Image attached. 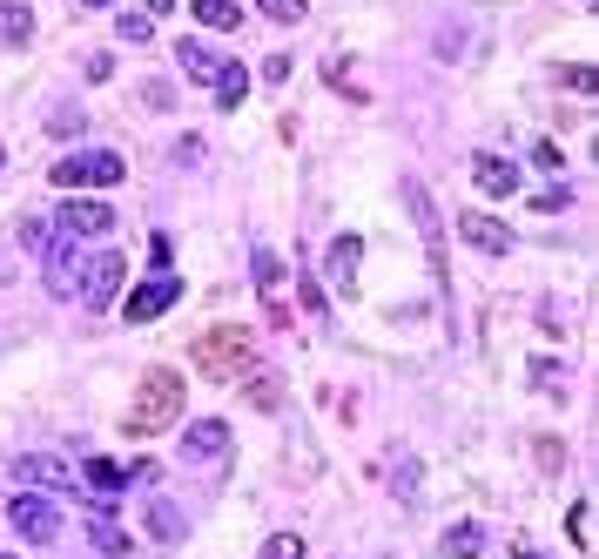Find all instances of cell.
Instances as JSON below:
<instances>
[{
    "label": "cell",
    "instance_id": "6da1fadb",
    "mask_svg": "<svg viewBox=\"0 0 599 559\" xmlns=\"http://www.w3.org/2000/svg\"><path fill=\"white\" fill-rule=\"evenodd\" d=\"M176 418H183V377L168 371V364L142 371L135 405H128V432H135V438H155V432H168Z\"/></svg>",
    "mask_w": 599,
    "mask_h": 559
},
{
    "label": "cell",
    "instance_id": "7a4b0ae2",
    "mask_svg": "<svg viewBox=\"0 0 599 559\" xmlns=\"http://www.w3.org/2000/svg\"><path fill=\"white\" fill-rule=\"evenodd\" d=\"M189 364L203 371V377H242V364H249V331L242 324H216V331H203L196 344H189Z\"/></svg>",
    "mask_w": 599,
    "mask_h": 559
},
{
    "label": "cell",
    "instance_id": "3957f363",
    "mask_svg": "<svg viewBox=\"0 0 599 559\" xmlns=\"http://www.w3.org/2000/svg\"><path fill=\"white\" fill-rule=\"evenodd\" d=\"M122 176H128V163L115 148H81V155H61V163H54L61 189H115Z\"/></svg>",
    "mask_w": 599,
    "mask_h": 559
},
{
    "label": "cell",
    "instance_id": "277c9868",
    "mask_svg": "<svg viewBox=\"0 0 599 559\" xmlns=\"http://www.w3.org/2000/svg\"><path fill=\"white\" fill-rule=\"evenodd\" d=\"M14 478H21L28 493H48V499H54V493H81V478H74L68 458H54V452H28V458L14 465Z\"/></svg>",
    "mask_w": 599,
    "mask_h": 559
},
{
    "label": "cell",
    "instance_id": "5b68a950",
    "mask_svg": "<svg viewBox=\"0 0 599 559\" xmlns=\"http://www.w3.org/2000/svg\"><path fill=\"white\" fill-rule=\"evenodd\" d=\"M404 203H411V216H417V236H424V250H432V270L445 277V216H438L432 189H424V183L411 176V183H404Z\"/></svg>",
    "mask_w": 599,
    "mask_h": 559
},
{
    "label": "cell",
    "instance_id": "8992f818",
    "mask_svg": "<svg viewBox=\"0 0 599 559\" xmlns=\"http://www.w3.org/2000/svg\"><path fill=\"white\" fill-rule=\"evenodd\" d=\"M176 297H183L176 277H148V283H135V290L122 297V317H128V324H155L162 310H176Z\"/></svg>",
    "mask_w": 599,
    "mask_h": 559
},
{
    "label": "cell",
    "instance_id": "52a82bcc",
    "mask_svg": "<svg viewBox=\"0 0 599 559\" xmlns=\"http://www.w3.org/2000/svg\"><path fill=\"white\" fill-rule=\"evenodd\" d=\"M54 229H61V236H74V244H81V236H109V229H115V209H109V203H95V196H74V203H61V209H54Z\"/></svg>",
    "mask_w": 599,
    "mask_h": 559
},
{
    "label": "cell",
    "instance_id": "ba28073f",
    "mask_svg": "<svg viewBox=\"0 0 599 559\" xmlns=\"http://www.w3.org/2000/svg\"><path fill=\"white\" fill-rule=\"evenodd\" d=\"M249 263H256V290H264L270 317H277V324H290V270H283V257H277V250H256Z\"/></svg>",
    "mask_w": 599,
    "mask_h": 559
},
{
    "label": "cell",
    "instance_id": "9c48e42d",
    "mask_svg": "<svg viewBox=\"0 0 599 559\" xmlns=\"http://www.w3.org/2000/svg\"><path fill=\"white\" fill-rule=\"evenodd\" d=\"M8 519H14V532H21V539H54V532H61V513H54V499H48V493H21Z\"/></svg>",
    "mask_w": 599,
    "mask_h": 559
},
{
    "label": "cell",
    "instance_id": "30bf717a",
    "mask_svg": "<svg viewBox=\"0 0 599 559\" xmlns=\"http://www.w3.org/2000/svg\"><path fill=\"white\" fill-rule=\"evenodd\" d=\"M81 270H89V283H81V303H89V310L115 303L122 283H128V263H122V257H95V263H81Z\"/></svg>",
    "mask_w": 599,
    "mask_h": 559
},
{
    "label": "cell",
    "instance_id": "8fae6325",
    "mask_svg": "<svg viewBox=\"0 0 599 559\" xmlns=\"http://www.w3.org/2000/svg\"><path fill=\"white\" fill-rule=\"evenodd\" d=\"M458 236L472 250H485V257H512V229L498 216H458Z\"/></svg>",
    "mask_w": 599,
    "mask_h": 559
},
{
    "label": "cell",
    "instance_id": "7c38bea8",
    "mask_svg": "<svg viewBox=\"0 0 599 559\" xmlns=\"http://www.w3.org/2000/svg\"><path fill=\"white\" fill-rule=\"evenodd\" d=\"M472 183L485 196H519V163H505V155H472Z\"/></svg>",
    "mask_w": 599,
    "mask_h": 559
},
{
    "label": "cell",
    "instance_id": "4fadbf2b",
    "mask_svg": "<svg viewBox=\"0 0 599 559\" xmlns=\"http://www.w3.org/2000/svg\"><path fill=\"white\" fill-rule=\"evenodd\" d=\"M358 257H364V244H358V236H337V244H330V257H323L330 290H358Z\"/></svg>",
    "mask_w": 599,
    "mask_h": 559
},
{
    "label": "cell",
    "instance_id": "5bb4252c",
    "mask_svg": "<svg viewBox=\"0 0 599 559\" xmlns=\"http://www.w3.org/2000/svg\"><path fill=\"white\" fill-rule=\"evenodd\" d=\"M223 452H229V425L223 418H196L183 432V458H223Z\"/></svg>",
    "mask_w": 599,
    "mask_h": 559
},
{
    "label": "cell",
    "instance_id": "9a60e30c",
    "mask_svg": "<svg viewBox=\"0 0 599 559\" xmlns=\"http://www.w3.org/2000/svg\"><path fill=\"white\" fill-rule=\"evenodd\" d=\"M48 290L54 297H81V283H74V236H61V244L48 250Z\"/></svg>",
    "mask_w": 599,
    "mask_h": 559
},
{
    "label": "cell",
    "instance_id": "2e32d148",
    "mask_svg": "<svg viewBox=\"0 0 599 559\" xmlns=\"http://www.w3.org/2000/svg\"><path fill=\"white\" fill-rule=\"evenodd\" d=\"M189 14H196L209 34H229V28H242V8H236V0H189Z\"/></svg>",
    "mask_w": 599,
    "mask_h": 559
},
{
    "label": "cell",
    "instance_id": "e0dca14e",
    "mask_svg": "<svg viewBox=\"0 0 599 559\" xmlns=\"http://www.w3.org/2000/svg\"><path fill=\"white\" fill-rule=\"evenodd\" d=\"M189 526H183V513L168 506V499H148V539H162V546H176Z\"/></svg>",
    "mask_w": 599,
    "mask_h": 559
},
{
    "label": "cell",
    "instance_id": "ac0fdd59",
    "mask_svg": "<svg viewBox=\"0 0 599 559\" xmlns=\"http://www.w3.org/2000/svg\"><path fill=\"white\" fill-rule=\"evenodd\" d=\"M28 34H34V14L21 8V0H0V41H8V48H28Z\"/></svg>",
    "mask_w": 599,
    "mask_h": 559
},
{
    "label": "cell",
    "instance_id": "d6986e66",
    "mask_svg": "<svg viewBox=\"0 0 599 559\" xmlns=\"http://www.w3.org/2000/svg\"><path fill=\"white\" fill-rule=\"evenodd\" d=\"M89 486H95V499H122V486H128V472H122L115 458H89Z\"/></svg>",
    "mask_w": 599,
    "mask_h": 559
},
{
    "label": "cell",
    "instance_id": "ffe728a7",
    "mask_svg": "<svg viewBox=\"0 0 599 559\" xmlns=\"http://www.w3.org/2000/svg\"><path fill=\"white\" fill-rule=\"evenodd\" d=\"M176 54H183V68H189V82H216V74H223V54H209L203 41H183Z\"/></svg>",
    "mask_w": 599,
    "mask_h": 559
},
{
    "label": "cell",
    "instance_id": "44dd1931",
    "mask_svg": "<svg viewBox=\"0 0 599 559\" xmlns=\"http://www.w3.org/2000/svg\"><path fill=\"white\" fill-rule=\"evenodd\" d=\"M242 95H249V74H242L236 61H223V74H216V108H242Z\"/></svg>",
    "mask_w": 599,
    "mask_h": 559
},
{
    "label": "cell",
    "instance_id": "7402d4cb",
    "mask_svg": "<svg viewBox=\"0 0 599 559\" xmlns=\"http://www.w3.org/2000/svg\"><path fill=\"white\" fill-rule=\"evenodd\" d=\"M478 539H485L478 526H452V532L438 539V559H478Z\"/></svg>",
    "mask_w": 599,
    "mask_h": 559
},
{
    "label": "cell",
    "instance_id": "603a6c76",
    "mask_svg": "<svg viewBox=\"0 0 599 559\" xmlns=\"http://www.w3.org/2000/svg\"><path fill=\"white\" fill-rule=\"evenodd\" d=\"M256 559H303V539H297V532H270Z\"/></svg>",
    "mask_w": 599,
    "mask_h": 559
},
{
    "label": "cell",
    "instance_id": "cb8c5ba5",
    "mask_svg": "<svg viewBox=\"0 0 599 559\" xmlns=\"http://www.w3.org/2000/svg\"><path fill=\"white\" fill-rule=\"evenodd\" d=\"M566 526H572V546H579V552H592V506H586V499L572 506V519H566Z\"/></svg>",
    "mask_w": 599,
    "mask_h": 559
},
{
    "label": "cell",
    "instance_id": "d4e9b609",
    "mask_svg": "<svg viewBox=\"0 0 599 559\" xmlns=\"http://www.w3.org/2000/svg\"><path fill=\"white\" fill-rule=\"evenodd\" d=\"M264 14L290 28V21H303V14H310V0H264Z\"/></svg>",
    "mask_w": 599,
    "mask_h": 559
},
{
    "label": "cell",
    "instance_id": "484cf974",
    "mask_svg": "<svg viewBox=\"0 0 599 559\" xmlns=\"http://www.w3.org/2000/svg\"><path fill=\"white\" fill-rule=\"evenodd\" d=\"M115 34H122V41H135V48H142V41H148V34H155V21H148V14H122V21H115Z\"/></svg>",
    "mask_w": 599,
    "mask_h": 559
},
{
    "label": "cell",
    "instance_id": "4316f807",
    "mask_svg": "<svg viewBox=\"0 0 599 559\" xmlns=\"http://www.w3.org/2000/svg\"><path fill=\"white\" fill-rule=\"evenodd\" d=\"M89 539H95V546H102L109 559H115V552H128V532H122V526H95Z\"/></svg>",
    "mask_w": 599,
    "mask_h": 559
},
{
    "label": "cell",
    "instance_id": "83f0119b",
    "mask_svg": "<svg viewBox=\"0 0 599 559\" xmlns=\"http://www.w3.org/2000/svg\"><path fill=\"white\" fill-rule=\"evenodd\" d=\"M21 244H28V250H41V244H48V222H34V216H28V222H21Z\"/></svg>",
    "mask_w": 599,
    "mask_h": 559
},
{
    "label": "cell",
    "instance_id": "f1b7e54d",
    "mask_svg": "<svg viewBox=\"0 0 599 559\" xmlns=\"http://www.w3.org/2000/svg\"><path fill=\"white\" fill-rule=\"evenodd\" d=\"M81 8H115V0H81Z\"/></svg>",
    "mask_w": 599,
    "mask_h": 559
},
{
    "label": "cell",
    "instance_id": "f546056e",
    "mask_svg": "<svg viewBox=\"0 0 599 559\" xmlns=\"http://www.w3.org/2000/svg\"><path fill=\"white\" fill-rule=\"evenodd\" d=\"M0 559H14V552H0Z\"/></svg>",
    "mask_w": 599,
    "mask_h": 559
},
{
    "label": "cell",
    "instance_id": "4dcf8cb0",
    "mask_svg": "<svg viewBox=\"0 0 599 559\" xmlns=\"http://www.w3.org/2000/svg\"><path fill=\"white\" fill-rule=\"evenodd\" d=\"M0 163H8V155H0Z\"/></svg>",
    "mask_w": 599,
    "mask_h": 559
}]
</instances>
